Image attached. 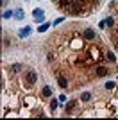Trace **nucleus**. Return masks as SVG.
<instances>
[{
  "instance_id": "obj_1",
  "label": "nucleus",
  "mask_w": 118,
  "mask_h": 120,
  "mask_svg": "<svg viewBox=\"0 0 118 120\" xmlns=\"http://www.w3.org/2000/svg\"><path fill=\"white\" fill-rule=\"evenodd\" d=\"M107 47L91 27L72 23L47 40V59L54 75H64L70 81L68 90L97 81V66L109 63Z\"/></svg>"
},
{
  "instance_id": "obj_2",
  "label": "nucleus",
  "mask_w": 118,
  "mask_h": 120,
  "mask_svg": "<svg viewBox=\"0 0 118 120\" xmlns=\"http://www.w3.org/2000/svg\"><path fill=\"white\" fill-rule=\"evenodd\" d=\"M114 16V25L109 27V38H111V43L118 49V11H111Z\"/></svg>"
},
{
  "instance_id": "obj_3",
  "label": "nucleus",
  "mask_w": 118,
  "mask_h": 120,
  "mask_svg": "<svg viewBox=\"0 0 118 120\" xmlns=\"http://www.w3.org/2000/svg\"><path fill=\"white\" fill-rule=\"evenodd\" d=\"M79 104H81V99H72L68 104L64 106V116H74L75 109L79 108Z\"/></svg>"
},
{
  "instance_id": "obj_4",
  "label": "nucleus",
  "mask_w": 118,
  "mask_h": 120,
  "mask_svg": "<svg viewBox=\"0 0 118 120\" xmlns=\"http://www.w3.org/2000/svg\"><path fill=\"white\" fill-rule=\"evenodd\" d=\"M50 97H52V88L45 84L43 88H41V99H50Z\"/></svg>"
},
{
  "instance_id": "obj_5",
  "label": "nucleus",
  "mask_w": 118,
  "mask_h": 120,
  "mask_svg": "<svg viewBox=\"0 0 118 120\" xmlns=\"http://www.w3.org/2000/svg\"><path fill=\"white\" fill-rule=\"evenodd\" d=\"M79 99H81V102H84V104H89V102H91V99H93V95L86 91V93H81V97H79Z\"/></svg>"
},
{
  "instance_id": "obj_6",
  "label": "nucleus",
  "mask_w": 118,
  "mask_h": 120,
  "mask_svg": "<svg viewBox=\"0 0 118 120\" xmlns=\"http://www.w3.org/2000/svg\"><path fill=\"white\" fill-rule=\"evenodd\" d=\"M32 16H34V20H36V22H43V18H45V16H43V11H41V9H36Z\"/></svg>"
},
{
  "instance_id": "obj_7",
  "label": "nucleus",
  "mask_w": 118,
  "mask_h": 120,
  "mask_svg": "<svg viewBox=\"0 0 118 120\" xmlns=\"http://www.w3.org/2000/svg\"><path fill=\"white\" fill-rule=\"evenodd\" d=\"M106 59H107L109 63H114V56H113V52H111V50H107V52H106Z\"/></svg>"
},
{
  "instance_id": "obj_8",
  "label": "nucleus",
  "mask_w": 118,
  "mask_h": 120,
  "mask_svg": "<svg viewBox=\"0 0 118 120\" xmlns=\"http://www.w3.org/2000/svg\"><path fill=\"white\" fill-rule=\"evenodd\" d=\"M114 88H116V86H114V82H106V90H114Z\"/></svg>"
},
{
  "instance_id": "obj_9",
  "label": "nucleus",
  "mask_w": 118,
  "mask_h": 120,
  "mask_svg": "<svg viewBox=\"0 0 118 120\" xmlns=\"http://www.w3.org/2000/svg\"><path fill=\"white\" fill-rule=\"evenodd\" d=\"M29 34H30V29H23L22 32H20V36H22V38H25V36H29Z\"/></svg>"
},
{
  "instance_id": "obj_10",
  "label": "nucleus",
  "mask_w": 118,
  "mask_h": 120,
  "mask_svg": "<svg viewBox=\"0 0 118 120\" xmlns=\"http://www.w3.org/2000/svg\"><path fill=\"white\" fill-rule=\"evenodd\" d=\"M47 29H48V23H43L41 27H38V30H39V32H43V30H47Z\"/></svg>"
},
{
  "instance_id": "obj_11",
  "label": "nucleus",
  "mask_w": 118,
  "mask_h": 120,
  "mask_svg": "<svg viewBox=\"0 0 118 120\" xmlns=\"http://www.w3.org/2000/svg\"><path fill=\"white\" fill-rule=\"evenodd\" d=\"M55 108H57V100H52V102H50V109L54 111Z\"/></svg>"
},
{
  "instance_id": "obj_12",
  "label": "nucleus",
  "mask_w": 118,
  "mask_h": 120,
  "mask_svg": "<svg viewBox=\"0 0 118 120\" xmlns=\"http://www.w3.org/2000/svg\"><path fill=\"white\" fill-rule=\"evenodd\" d=\"M16 18H18V20H22V18H23V13H22V11H16Z\"/></svg>"
},
{
  "instance_id": "obj_13",
  "label": "nucleus",
  "mask_w": 118,
  "mask_h": 120,
  "mask_svg": "<svg viewBox=\"0 0 118 120\" xmlns=\"http://www.w3.org/2000/svg\"><path fill=\"white\" fill-rule=\"evenodd\" d=\"M116 90H118V86H116Z\"/></svg>"
}]
</instances>
